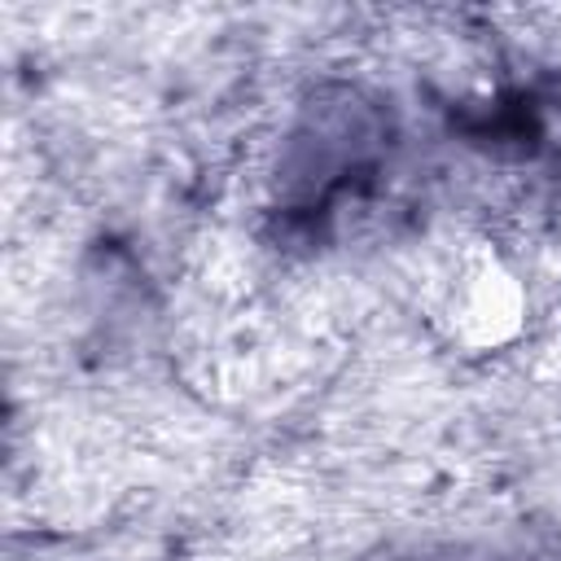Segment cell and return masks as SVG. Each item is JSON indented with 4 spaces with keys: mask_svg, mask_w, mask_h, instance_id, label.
<instances>
[{
    "mask_svg": "<svg viewBox=\"0 0 561 561\" xmlns=\"http://www.w3.org/2000/svg\"><path fill=\"white\" fill-rule=\"evenodd\" d=\"M535 294L522 263L491 237L460 241L425 285L434 333L460 355H500L530 329Z\"/></svg>",
    "mask_w": 561,
    "mask_h": 561,
    "instance_id": "6da1fadb",
    "label": "cell"
}]
</instances>
